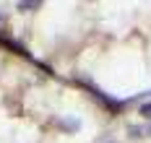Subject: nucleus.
<instances>
[{
    "instance_id": "1",
    "label": "nucleus",
    "mask_w": 151,
    "mask_h": 143,
    "mask_svg": "<svg viewBox=\"0 0 151 143\" xmlns=\"http://www.w3.org/2000/svg\"><path fill=\"white\" fill-rule=\"evenodd\" d=\"M141 114H143V117H151V102H149V104H143V107H141Z\"/></svg>"
}]
</instances>
